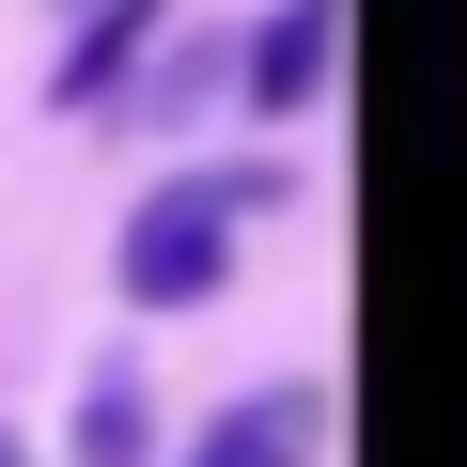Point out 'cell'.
<instances>
[{
	"label": "cell",
	"instance_id": "obj_1",
	"mask_svg": "<svg viewBox=\"0 0 467 467\" xmlns=\"http://www.w3.org/2000/svg\"><path fill=\"white\" fill-rule=\"evenodd\" d=\"M250 202H265V171H171V187L125 218V250H109L125 312H202V296L234 281V234H250Z\"/></svg>",
	"mask_w": 467,
	"mask_h": 467
},
{
	"label": "cell",
	"instance_id": "obj_2",
	"mask_svg": "<svg viewBox=\"0 0 467 467\" xmlns=\"http://www.w3.org/2000/svg\"><path fill=\"white\" fill-rule=\"evenodd\" d=\"M312 451H327V389H296V374L250 389V405H218L187 436V467H312Z\"/></svg>",
	"mask_w": 467,
	"mask_h": 467
},
{
	"label": "cell",
	"instance_id": "obj_5",
	"mask_svg": "<svg viewBox=\"0 0 467 467\" xmlns=\"http://www.w3.org/2000/svg\"><path fill=\"white\" fill-rule=\"evenodd\" d=\"M63 451H78V467H140V451H156L140 374H94V389H78V420H63Z\"/></svg>",
	"mask_w": 467,
	"mask_h": 467
},
{
	"label": "cell",
	"instance_id": "obj_6",
	"mask_svg": "<svg viewBox=\"0 0 467 467\" xmlns=\"http://www.w3.org/2000/svg\"><path fill=\"white\" fill-rule=\"evenodd\" d=\"M0 467H32V451H16V436H0Z\"/></svg>",
	"mask_w": 467,
	"mask_h": 467
},
{
	"label": "cell",
	"instance_id": "obj_4",
	"mask_svg": "<svg viewBox=\"0 0 467 467\" xmlns=\"http://www.w3.org/2000/svg\"><path fill=\"white\" fill-rule=\"evenodd\" d=\"M156 16H171V0H78V32H63V63H47V109H94V94H125V63L156 47Z\"/></svg>",
	"mask_w": 467,
	"mask_h": 467
},
{
	"label": "cell",
	"instance_id": "obj_3",
	"mask_svg": "<svg viewBox=\"0 0 467 467\" xmlns=\"http://www.w3.org/2000/svg\"><path fill=\"white\" fill-rule=\"evenodd\" d=\"M327 63H343V0H281V16L250 32V109L296 125V109L327 94Z\"/></svg>",
	"mask_w": 467,
	"mask_h": 467
}]
</instances>
